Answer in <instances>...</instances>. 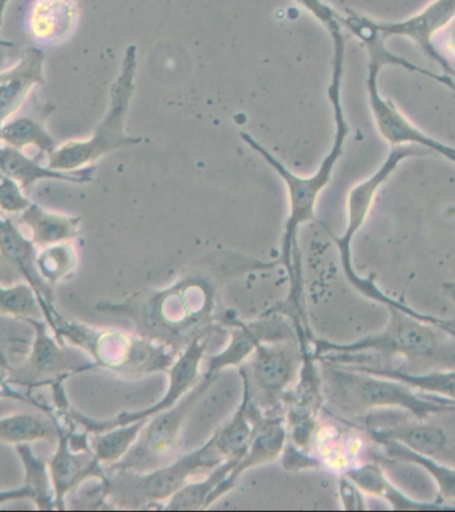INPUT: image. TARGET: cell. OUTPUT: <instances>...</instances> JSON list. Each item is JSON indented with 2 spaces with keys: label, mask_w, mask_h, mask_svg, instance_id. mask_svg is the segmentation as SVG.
<instances>
[{
  "label": "cell",
  "mask_w": 455,
  "mask_h": 512,
  "mask_svg": "<svg viewBox=\"0 0 455 512\" xmlns=\"http://www.w3.org/2000/svg\"><path fill=\"white\" fill-rule=\"evenodd\" d=\"M138 66V47L131 44L124 54L119 74L112 83L106 115L87 139L59 144L47 157L48 168L60 172L83 171L110 153L143 143V137L130 136L126 131L128 110L135 94Z\"/></svg>",
  "instance_id": "cell-6"
},
{
  "label": "cell",
  "mask_w": 455,
  "mask_h": 512,
  "mask_svg": "<svg viewBox=\"0 0 455 512\" xmlns=\"http://www.w3.org/2000/svg\"><path fill=\"white\" fill-rule=\"evenodd\" d=\"M418 153L409 147H394L393 151L386 157L385 163L378 168L368 179L354 185L346 199V229L340 237H333L338 252H340L341 265L346 278L354 285L361 276H358L353 266L352 243L354 236L364 227L366 220L372 212L377 193L385 181L396 171L398 165L406 157L417 156Z\"/></svg>",
  "instance_id": "cell-11"
},
{
  "label": "cell",
  "mask_w": 455,
  "mask_h": 512,
  "mask_svg": "<svg viewBox=\"0 0 455 512\" xmlns=\"http://www.w3.org/2000/svg\"><path fill=\"white\" fill-rule=\"evenodd\" d=\"M348 368L376 374V376L392 378V380L400 381L402 384L422 391V393L436 395V397L455 402V370L412 372V370L388 368V366L368 365H352L348 366Z\"/></svg>",
  "instance_id": "cell-25"
},
{
  "label": "cell",
  "mask_w": 455,
  "mask_h": 512,
  "mask_svg": "<svg viewBox=\"0 0 455 512\" xmlns=\"http://www.w3.org/2000/svg\"><path fill=\"white\" fill-rule=\"evenodd\" d=\"M0 172L27 189L42 180H59L66 183L86 184L92 181L94 167L79 172H60L42 165L23 152V149L0 145Z\"/></svg>",
  "instance_id": "cell-21"
},
{
  "label": "cell",
  "mask_w": 455,
  "mask_h": 512,
  "mask_svg": "<svg viewBox=\"0 0 455 512\" xmlns=\"http://www.w3.org/2000/svg\"><path fill=\"white\" fill-rule=\"evenodd\" d=\"M243 387V399L239 409L224 426L213 433L215 449L224 459L243 454L265 419V415L253 405L247 385L243 384Z\"/></svg>",
  "instance_id": "cell-23"
},
{
  "label": "cell",
  "mask_w": 455,
  "mask_h": 512,
  "mask_svg": "<svg viewBox=\"0 0 455 512\" xmlns=\"http://www.w3.org/2000/svg\"><path fill=\"white\" fill-rule=\"evenodd\" d=\"M369 56L366 88H368L369 104L372 108L374 123H376L382 139L388 141L392 147H401V145L410 143L422 145V147L437 152L438 155L444 156L445 159L453 161L455 164V148L426 135L425 132H422L420 128L414 126L406 118L404 112L392 100L385 99L381 95L380 88H378V75H380L384 63L377 55L369 54Z\"/></svg>",
  "instance_id": "cell-12"
},
{
  "label": "cell",
  "mask_w": 455,
  "mask_h": 512,
  "mask_svg": "<svg viewBox=\"0 0 455 512\" xmlns=\"http://www.w3.org/2000/svg\"><path fill=\"white\" fill-rule=\"evenodd\" d=\"M0 376H2V377H3V374H2V373H0Z\"/></svg>",
  "instance_id": "cell-41"
},
{
  "label": "cell",
  "mask_w": 455,
  "mask_h": 512,
  "mask_svg": "<svg viewBox=\"0 0 455 512\" xmlns=\"http://www.w3.org/2000/svg\"><path fill=\"white\" fill-rule=\"evenodd\" d=\"M147 421H136L88 435V446L100 465L111 467L122 461L138 441Z\"/></svg>",
  "instance_id": "cell-26"
},
{
  "label": "cell",
  "mask_w": 455,
  "mask_h": 512,
  "mask_svg": "<svg viewBox=\"0 0 455 512\" xmlns=\"http://www.w3.org/2000/svg\"><path fill=\"white\" fill-rule=\"evenodd\" d=\"M46 56L39 47H28L14 66L0 72V126L20 110L36 86L44 83Z\"/></svg>",
  "instance_id": "cell-18"
},
{
  "label": "cell",
  "mask_w": 455,
  "mask_h": 512,
  "mask_svg": "<svg viewBox=\"0 0 455 512\" xmlns=\"http://www.w3.org/2000/svg\"><path fill=\"white\" fill-rule=\"evenodd\" d=\"M445 289L449 290L450 294H452L453 300L455 301V282L452 284H445Z\"/></svg>",
  "instance_id": "cell-40"
},
{
  "label": "cell",
  "mask_w": 455,
  "mask_h": 512,
  "mask_svg": "<svg viewBox=\"0 0 455 512\" xmlns=\"http://www.w3.org/2000/svg\"><path fill=\"white\" fill-rule=\"evenodd\" d=\"M225 459L215 449L213 435L199 449L175 458L167 465L144 473L131 470L111 471L102 482L103 498L122 510L151 509L163 505L187 486L193 477L208 474ZM161 506V509H163Z\"/></svg>",
  "instance_id": "cell-7"
},
{
  "label": "cell",
  "mask_w": 455,
  "mask_h": 512,
  "mask_svg": "<svg viewBox=\"0 0 455 512\" xmlns=\"http://www.w3.org/2000/svg\"><path fill=\"white\" fill-rule=\"evenodd\" d=\"M79 256L71 243L51 245L36 255V270L46 285L68 280L78 268Z\"/></svg>",
  "instance_id": "cell-31"
},
{
  "label": "cell",
  "mask_w": 455,
  "mask_h": 512,
  "mask_svg": "<svg viewBox=\"0 0 455 512\" xmlns=\"http://www.w3.org/2000/svg\"><path fill=\"white\" fill-rule=\"evenodd\" d=\"M455 18V0H433L424 10L400 22H376L373 26L385 40L390 36H404L416 43L430 59L440 64L446 76L455 79V70L446 56L434 46V38Z\"/></svg>",
  "instance_id": "cell-15"
},
{
  "label": "cell",
  "mask_w": 455,
  "mask_h": 512,
  "mask_svg": "<svg viewBox=\"0 0 455 512\" xmlns=\"http://www.w3.org/2000/svg\"><path fill=\"white\" fill-rule=\"evenodd\" d=\"M34 329L30 354L22 368L16 373L14 382L27 385L28 390L42 385H50L58 378H68L72 374L95 368L94 364L78 365L56 336H52L50 326L44 318H31L26 321Z\"/></svg>",
  "instance_id": "cell-13"
},
{
  "label": "cell",
  "mask_w": 455,
  "mask_h": 512,
  "mask_svg": "<svg viewBox=\"0 0 455 512\" xmlns=\"http://www.w3.org/2000/svg\"><path fill=\"white\" fill-rule=\"evenodd\" d=\"M54 437L55 423L38 415L24 413L0 418V442L8 445L50 441Z\"/></svg>",
  "instance_id": "cell-30"
},
{
  "label": "cell",
  "mask_w": 455,
  "mask_h": 512,
  "mask_svg": "<svg viewBox=\"0 0 455 512\" xmlns=\"http://www.w3.org/2000/svg\"><path fill=\"white\" fill-rule=\"evenodd\" d=\"M346 478L354 483L362 491V494L370 497L384 499L394 510L398 511H420V510H442L453 509L441 502H420L413 501L404 491L398 490L393 482L386 477L380 463L377 461L361 462L350 467L344 474Z\"/></svg>",
  "instance_id": "cell-20"
},
{
  "label": "cell",
  "mask_w": 455,
  "mask_h": 512,
  "mask_svg": "<svg viewBox=\"0 0 455 512\" xmlns=\"http://www.w3.org/2000/svg\"><path fill=\"white\" fill-rule=\"evenodd\" d=\"M0 143L18 149L35 147L47 157L59 145L47 131L46 119L42 116H20L8 120L0 126Z\"/></svg>",
  "instance_id": "cell-29"
},
{
  "label": "cell",
  "mask_w": 455,
  "mask_h": 512,
  "mask_svg": "<svg viewBox=\"0 0 455 512\" xmlns=\"http://www.w3.org/2000/svg\"><path fill=\"white\" fill-rule=\"evenodd\" d=\"M79 14L76 0H34L28 12V30L39 42H59L74 30Z\"/></svg>",
  "instance_id": "cell-22"
},
{
  "label": "cell",
  "mask_w": 455,
  "mask_h": 512,
  "mask_svg": "<svg viewBox=\"0 0 455 512\" xmlns=\"http://www.w3.org/2000/svg\"><path fill=\"white\" fill-rule=\"evenodd\" d=\"M8 370V361L6 356H4L3 350H0V373L6 374Z\"/></svg>",
  "instance_id": "cell-38"
},
{
  "label": "cell",
  "mask_w": 455,
  "mask_h": 512,
  "mask_svg": "<svg viewBox=\"0 0 455 512\" xmlns=\"http://www.w3.org/2000/svg\"><path fill=\"white\" fill-rule=\"evenodd\" d=\"M0 313L24 322L44 318L38 294L28 282L12 286L0 284Z\"/></svg>",
  "instance_id": "cell-32"
},
{
  "label": "cell",
  "mask_w": 455,
  "mask_h": 512,
  "mask_svg": "<svg viewBox=\"0 0 455 512\" xmlns=\"http://www.w3.org/2000/svg\"><path fill=\"white\" fill-rule=\"evenodd\" d=\"M219 373L205 370L199 384H197L185 397L181 398L171 409L153 415L148 419L146 426L140 434L138 441L132 446L130 453L116 465L108 467L111 471L131 470L144 473L167 465L172 461L179 447L181 430L185 418L191 413L193 406L199 402L217 380Z\"/></svg>",
  "instance_id": "cell-9"
},
{
  "label": "cell",
  "mask_w": 455,
  "mask_h": 512,
  "mask_svg": "<svg viewBox=\"0 0 455 512\" xmlns=\"http://www.w3.org/2000/svg\"><path fill=\"white\" fill-rule=\"evenodd\" d=\"M288 442L287 426L283 415H276V417H265L261 422L256 434L253 435L251 443L247 450L241 454L237 459L235 467H233L228 477L224 482L217 487L215 493L211 495L208 501V509L219 501L220 498L225 497L231 493L237 486L239 479L243 477L248 470L256 466L267 465L283 457L285 446Z\"/></svg>",
  "instance_id": "cell-17"
},
{
  "label": "cell",
  "mask_w": 455,
  "mask_h": 512,
  "mask_svg": "<svg viewBox=\"0 0 455 512\" xmlns=\"http://www.w3.org/2000/svg\"><path fill=\"white\" fill-rule=\"evenodd\" d=\"M328 418H320L314 430L310 455L317 469L344 474L350 467L361 463L364 439L354 423L328 411Z\"/></svg>",
  "instance_id": "cell-14"
},
{
  "label": "cell",
  "mask_w": 455,
  "mask_h": 512,
  "mask_svg": "<svg viewBox=\"0 0 455 512\" xmlns=\"http://www.w3.org/2000/svg\"><path fill=\"white\" fill-rule=\"evenodd\" d=\"M220 329H223V326H216V328L201 333L200 336L189 342L187 348L177 354L175 362L167 372L168 387L160 401L153 403L152 406L146 407V409L127 411V413L116 415L115 418L107 419V421H94V419L86 417L83 422L84 430L88 434L100 433V431L111 429L114 426L126 425V423L136 421H147L153 415L171 409L193 387L199 384L201 377H203L201 365L205 360V350H207L213 334L220 332Z\"/></svg>",
  "instance_id": "cell-10"
},
{
  "label": "cell",
  "mask_w": 455,
  "mask_h": 512,
  "mask_svg": "<svg viewBox=\"0 0 455 512\" xmlns=\"http://www.w3.org/2000/svg\"><path fill=\"white\" fill-rule=\"evenodd\" d=\"M36 255V245L30 237L24 236L14 221L0 216V258L18 270L20 276L32 286L42 304L43 317H47L54 306L46 297L44 288L47 285L36 270Z\"/></svg>",
  "instance_id": "cell-19"
},
{
  "label": "cell",
  "mask_w": 455,
  "mask_h": 512,
  "mask_svg": "<svg viewBox=\"0 0 455 512\" xmlns=\"http://www.w3.org/2000/svg\"><path fill=\"white\" fill-rule=\"evenodd\" d=\"M15 501H32L30 490L22 485L18 489L0 491V505Z\"/></svg>",
  "instance_id": "cell-36"
},
{
  "label": "cell",
  "mask_w": 455,
  "mask_h": 512,
  "mask_svg": "<svg viewBox=\"0 0 455 512\" xmlns=\"http://www.w3.org/2000/svg\"><path fill=\"white\" fill-rule=\"evenodd\" d=\"M31 443L15 446L24 470L23 486L32 495V503L39 511L55 510L54 487H52L50 469L47 459H43L31 449Z\"/></svg>",
  "instance_id": "cell-28"
},
{
  "label": "cell",
  "mask_w": 455,
  "mask_h": 512,
  "mask_svg": "<svg viewBox=\"0 0 455 512\" xmlns=\"http://www.w3.org/2000/svg\"><path fill=\"white\" fill-rule=\"evenodd\" d=\"M309 340L296 336L261 341L249 361L240 366L253 405L265 415H283L284 397L299 380Z\"/></svg>",
  "instance_id": "cell-8"
},
{
  "label": "cell",
  "mask_w": 455,
  "mask_h": 512,
  "mask_svg": "<svg viewBox=\"0 0 455 512\" xmlns=\"http://www.w3.org/2000/svg\"><path fill=\"white\" fill-rule=\"evenodd\" d=\"M277 265L279 260L265 262L239 253H215L197 261L165 288L144 290L123 302H100L96 310L128 318L135 333L180 353L193 338L223 326L217 309L227 282Z\"/></svg>",
  "instance_id": "cell-1"
},
{
  "label": "cell",
  "mask_w": 455,
  "mask_h": 512,
  "mask_svg": "<svg viewBox=\"0 0 455 512\" xmlns=\"http://www.w3.org/2000/svg\"><path fill=\"white\" fill-rule=\"evenodd\" d=\"M10 2L11 0H0V24H2L4 11H6L8 3Z\"/></svg>",
  "instance_id": "cell-39"
},
{
  "label": "cell",
  "mask_w": 455,
  "mask_h": 512,
  "mask_svg": "<svg viewBox=\"0 0 455 512\" xmlns=\"http://www.w3.org/2000/svg\"><path fill=\"white\" fill-rule=\"evenodd\" d=\"M31 204L19 184L0 172V212L18 216Z\"/></svg>",
  "instance_id": "cell-33"
},
{
  "label": "cell",
  "mask_w": 455,
  "mask_h": 512,
  "mask_svg": "<svg viewBox=\"0 0 455 512\" xmlns=\"http://www.w3.org/2000/svg\"><path fill=\"white\" fill-rule=\"evenodd\" d=\"M295 2L314 16L329 31V34L342 30L341 14H338L325 0H295Z\"/></svg>",
  "instance_id": "cell-34"
},
{
  "label": "cell",
  "mask_w": 455,
  "mask_h": 512,
  "mask_svg": "<svg viewBox=\"0 0 455 512\" xmlns=\"http://www.w3.org/2000/svg\"><path fill=\"white\" fill-rule=\"evenodd\" d=\"M338 493H340L342 509L346 511H364L366 505L362 498V491L345 475H340L338 482Z\"/></svg>",
  "instance_id": "cell-35"
},
{
  "label": "cell",
  "mask_w": 455,
  "mask_h": 512,
  "mask_svg": "<svg viewBox=\"0 0 455 512\" xmlns=\"http://www.w3.org/2000/svg\"><path fill=\"white\" fill-rule=\"evenodd\" d=\"M317 362L325 405L330 407V413L349 421L382 409L405 410L420 421L455 411V402L422 393L392 378L324 360Z\"/></svg>",
  "instance_id": "cell-4"
},
{
  "label": "cell",
  "mask_w": 455,
  "mask_h": 512,
  "mask_svg": "<svg viewBox=\"0 0 455 512\" xmlns=\"http://www.w3.org/2000/svg\"><path fill=\"white\" fill-rule=\"evenodd\" d=\"M342 60H345L342 55L333 56L332 79H330L328 88L334 123H336V135H334L332 148H330L328 155H326L316 173H313V176L301 177L295 175L280 160H277L267 148H264L259 141L253 139L249 133H240L241 139L249 147L255 149L260 156L264 157L265 161L275 169L277 175L284 180L285 187H287L289 213L288 219L285 221L279 262L287 270L291 290H289L288 298L283 304V306H287V309L281 310L280 313L287 312L288 317L304 322V324H308V320H305V310L303 309V270H301L299 233L304 224L310 223L316 217L317 201L320 199L321 192L324 191L326 185L332 179L337 161L340 160L342 152H344L346 137L350 133L341 102V83L342 75H344V62Z\"/></svg>",
  "instance_id": "cell-3"
},
{
  "label": "cell",
  "mask_w": 455,
  "mask_h": 512,
  "mask_svg": "<svg viewBox=\"0 0 455 512\" xmlns=\"http://www.w3.org/2000/svg\"><path fill=\"white\" fill-rule=\"evenodd\" d=\"M18 216L19 223L26 225L30 231L32 243L40 249L56 244L71 243L72 240L79 237L82 219L78 216L47 211L34 203Z\"/></svg>",
  "instance_id": "cell-24"
},
{
  "label": "cell",
  "mask_w": 455,
  "mask_h": 512,
  "mask_svg": "<svg viewBox=\"0 0 455 512\" xmlns=\"http://www.w3.org/2000/svg\"><path fill=\"white\" fill-rule=\"evenodd\" d=\"M442 46L446 52L455 58V18L440 32Z\"/></svg>",
  "instance_id": "cell-37"
},
{
  "label": "cell",
  "mask_w": 455,
  "mask_h": 512,
  "mask_svg": "<svg viewBox=\"0 0 455 512\" xmlns=\"http://www.w3.org/2000/svg\"><path fill=\"white\" fill-rule=\"evenodd\" d=\"M380 304L389 310L384 329L352 344L310 338L314 358L346 366L381 357L402 358L414 372L455 370V322L417 312L386 293Z\"/></svg>",
  "instance_id": "cell-2"
},
{
  "label": "cell",
  "mask_w": 455,
  "mask_h": 512,
  "mask_svg": "<svg viewBox=\"0 0 455 512\" xmlns=\"http://www.w3.org/2000/svg\"><path fill=\"white\" fill-rule=\"evenodd\" d=\"M374 443H377V445L381 447V450L384 451V455H386V457L394 459V461L421 466L422 469L428 471L430 477H433L434 481L437 482L441 503L455 501L454 467L446 466L444 463L438 461V459L428 457V455L418 454L416 451L410 450L408 447L401 445V443L398 442L382 439V441Z\"/></svg>",
  "instance_id": "cell-27"
},
{
  "label": "cell",
  "mask_w": 455,
  "mask_h": 512,
  "mask_svg": "<svg viewBox=\"0 0 455 512\" xmlns=\"http://www.w3.org/2000/svg\"><path fill=\"white\" fill-rule=\"evenodd\" d=\"M46 322L60 342L64 340L86 352L95 368L110 370L127 380L167 373L179 354L138 333L68 321L55 308Z\"/></svg>",
  "instance_id": "cell-5"
},
{
  "label": "cell",
  "mask_w": 455,
  "mask_h": 512,
  "mask_svg": "<svg viewBox=\"0 0 455 512\" xmlns=\"http://www.w3.org/2000/svg\"><path fill=\"white\" fill-rule=\"evenodd\" d=\"M58 445L48 461L52 487H54L55 510L66 511V498L88 479L103 482L107 475L91 451L75 450L70 441V430L55 422Z\"/></svg>",
  "instance_id": "cell-16"
}]
</instances>
